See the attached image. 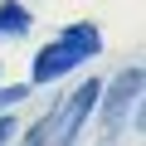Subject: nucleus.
I'll return each mask as SVG.
<instances>
[{"mask_svg":"<svg viewBox=\"0 0 146 146\" xmlns=\"http://www.w3.org/2000/svg\"><path fill=\"white\" fill-rule=\"evenodd\" d=\"M136 88H141V73H136V68H131V73H122V78H117V98H127V102H131V98H136ZM107 122H112V127L122 122V102L112 107V117H107Z\"/></svg>","mask_w":146,"mask_h":146,"instance_id":"20e7f679","label":"nucleus"},{"mask_svg":"<svg viewBox=\"0 0 146 146\" xmlns=\"http://www.w3.org/2000/svg\"><path fill=\"white\" fill-rule=\"evenodd\" d=\"M98 107V83H88V88H78L68 98V107L58 112V146H68L73 136H78V127H83V117Z\"/></svg>","mask_w":146,"mask_h":146,"instance_id":"f03ea898","label":"nucleus"},{"mask_svg":"<svg viewBox=\"0 0 146 146\" xmlns=\"http://www.w3.org/2000/svg\"><path fill=\"white\" fill-rule=\"evenodd\" d=\"M78 63H83V54L73 49L68 39H58L54 49H44V54L34 58V83H54V78H63V73L78 68Z\"/></svg>","mask_w":146,"mask_h":146,"instance_id":"f257e3e1","label":"nucleus"},{"mask_svg":"<svg viewBox=\"0 0 146 146\" xmlns=\"http://www.w3.org/2000/svg\"><path fill=\"white\" fill-rule=\"evenodd\" d=\"M63 39H68L73 49H78L83 58H88V54H98V44H102V39H98V29H88V25H73V29H68Z\"/></svg>","mask_w":146,"mask_h":146,"instance_id":"7ed1b4c3","label":"nucleus"},{"mask_svg":"<svg viewBox=\"0 0 146 146\" xmlns=\"http://www.w3.org/2000/svg\"><path fill=\"white\" fill-rule=\"evenodd\" d=\"M20 98H25V88H5V93H0V107H5V102H10V107H15V102H20Z\"/></svg>","mask_w":146,"mask_h":146,"instance_id":"423d86ee","label":"nucleus"},{"mask_svg":"<svg viewBox=\"0 0 146 146\" xmlns=\"http://www.w3.org/2000/svg\"><path fill=\"white\" fill-rule=\"evenodd\" d=\"M5 136H15V127H10V122H0V146H5Z\"/></svg>","mask_w":146,"mask_h":146,"instance_id":"0eeeda50","label":"nucleus"},{"mask_svg":"<svg viewBox=\"0 0 146 146\" xmlns=\"http://www.w3.org/2000/svg\"><path fill=\"white\" fill-rule=\"evenodd\" d=\"M29 29V15L20 5H0V34H25Z\"/></svg>","mask_w":146,"mask_h":146,"instance_id":"39448f33","label":"nucleus"}]
</instances>
